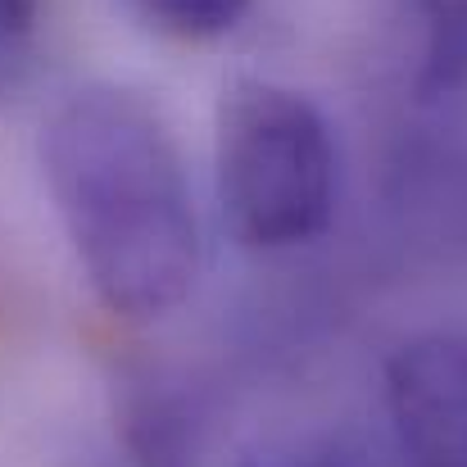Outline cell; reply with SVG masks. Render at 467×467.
<instances>
[{"label":"cell","mask_w":467,"mask_h":467,"mask_svg":"<svg viewBox=\"0 0 467 467\" xmlns=\"http://www.w3.org/2000/svg\"><path fill=\"white\" fill-rule=\"evenodd\" d=\"M41 27V0H0V87L14 78Z\"/></svg>","instance_id":"cell-7"},{"label":"cell","mask_w":467,"mask_h":467,"mask_svg":"<svg viewBox=\"0 0 467 467\" xmlns=\"http://www.w3.org/2000/svg\"><path fill=\"white\" fill-rule=\"evenodd\" d=\"M254 0H132V9L155 27L159 36H172V41H218L227 36L245 14H250Z\"/></svg>","instance_id":"cell-5"},{"label":"cell","mask_w":467,"mask_h":467,"mask_svg":"<svg viewBox=\"0 0 467 467\" xmlns=\"http://www.w3.org/2000/svg\"><path fill=\"white\" fill-rule=\"evenodd\" d=\"M218 204L245 250H296L336 213L340 155L331 123L305 91L236 78L218 100Z\"/></svg>","instance_id":"cell-2"},{"label":"cell","mask_w":467,"mask_h":467,"mask_svg":"<svg viewBox=\"0 0 467 467\" xmlns=\"http://www.w3.org/2000/svg\"><path fill=\"white\" fill-rule=\"evenodd\" d=\"M245 467H400V459H395V450L381 454V450H372L358 436L327 431V436H305V441L264 450Z\"/></svg>","instance_id":"cell-6"},{"label":"cell","mask_w":467,"mask_h":467,"mask_svg":"<svg viewBox=\"0 0 467 467\" xmlns=\"http://www.w3.org/2000/svg\"><path fill=\"white\" fill-rule=\"evenodd\" d=\"M418 36V91L450 96L467 87V0H395Z\"/></svg>","instance_id":"cell-4"},{"label":"cell","mask_w":467,"mask_h":467,"mask_svg":"<svg viewBox=\"0 0 467 467\" xmlns=\"http://www.w3.org/2000/svg\"><path fill=\"white\" fill-rule=\"evenodd\" d=\"M41 172L68 245L114 317L172 313L200 273V218L177 137L119 82L68 91L41 128Z\"/></svg>","instance_id":"cell-1"},{"label":"cell","mask_w":467,"mask_h":467,"mask_svg":"<svg viewBox=\"0 0 467 467\" xmlns=\"http://www.w3.org/2000/svg\"><path fill=\"white\" fill-rule=\"evenodd\" d=\"M400 467H467V331H427L386 358Z\"/></svg>","instance_id":"cell-3"}]
</instances>
